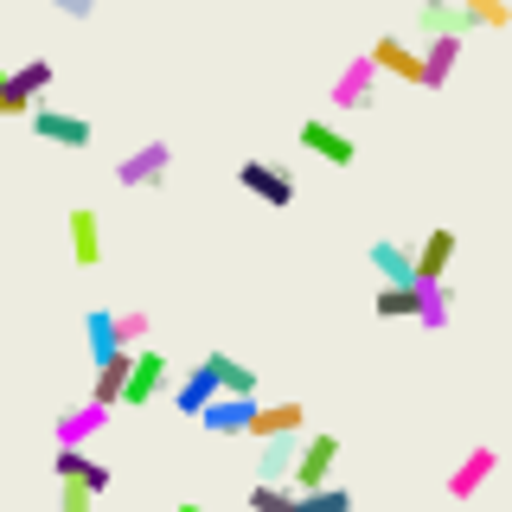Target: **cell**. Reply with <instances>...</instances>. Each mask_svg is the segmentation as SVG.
<instances>
[{
	"mask_svg": "<svg viewBox=\"0 0 512 512\" xmlns=\"http://www.w3.org/2000/svg\"><path fill=\"white\" fill-rule=\"evenodd\" d=\"M173 512H205V506H173Z\"/></svg>",
	"mask_w": 512,
	"mask_h": 512,
	"instance_id": "32",
	"label": "cell"
},
{
	"mask_svg": "<svg viewBox=\"0 0 512 512\" xmlns=\"http://www.w3.org/2000/svg\"><path fill=\"white\" fill-rule=\"evenodd\" d=\"M250 410H256V397H218V404H205V429L212 436H244Z\"/></svg>",
	"mask_w": 512,
	"mask_h": 512,
	"instance_id": "19",
	"label": "cell"
},
{
	"mask_svg": "<svg viewBox=\"0 0 512 512\" xmlns=\"http://www.w3.org/2000/svg\"><path fill=\"white\" fill-rule=\"evenodd\" d=\"M416 32H423V39H436V32H468V13H461V0H423V7H416Z\"/></svg>",
	"mask_w": 512,
	"mask_h": 512,
	"instance_id": "21",
	"label": "cell"
},
{
	"mask_svg": "<svg viewBox=\"0 0 512 512\" xmlns=\"http://www.w3.org/2000/svg\"><path fill=\"white\" fill-rule=\"evenodd\" d=\"M148 333H154V320H148V314H116V340H122L128 352L148 340Z\"/></svg>",
	"mask_w": 512,
	"mask_h": 512,
	"instance_id": "30",
	"label": "cell"
},
{
	"mask_svg": "<svg viewBox=\"0 0 512 512\" xmlns=\"http://www.w3.org/2000/svg\"><path fill=\"white\" fill-rule=\"evenodd\" d=\"M237 186L263 205H295V173L276 167V160H244V167H237Z\"/></svg>",
	"mask_w": 512,
	"mask_h": 512,
	"instance_id": "3",
	"label": "cell"
},
{
	"mask_svg": "<svg viewBox=\"0 0 512 512\" xmlns=\"http://www.w3.org/2000/svg\"><path fill=\"white\" fill-rule=\"evenodd\" d=\"M224 397V384H218V372H212V359H199L192 372L180 378V391H173V404H180L186 416H205V404H218Z\"/></svg>",
	"mask_w": 512,
	"mask_h": 512,
	"instance_id": "13",
	"label": "cell"
},
{
	"mask_svg": "<svg viewBox=\"0 0 512 512\" xmlns=\"http://www.w3.org/2000/svg\"><path fill=\"white\" fill-rule=\"evenodd\" d=\"M13 84H20V90L32 96V103H39V96L52 90V58H26L20 71H13Z\"/></svg>",
	"mask_w": 512,
	"mask_h": 512,
	"instance_id": "27",
	"label": "cell"
},
{
	"mask_svg": "<svg viewBox=\"0 0 512 512\" xmlns=\"http://www.w3.org/2000/svg\"><path fill=\"white\" fill-rule=\"evenodd\" d=\"M423 301H429V288H423V282H384L372 308H378L384 320H423Z\"/></svg>",
	"mask_w": 512,
	"mask_h": 512,
	"instance_id": "17",
	"label": "cell"
},
{
	"mask_svg": "<svg viewBox=\"0 0 512 512\" xmlns=\"http://www.w3.org/2000/svg\"><path fill=\"white\" fill-rule=\"evenodd\" d=\"M135 352H141V346H135ZM135 352H109V359H96V384H90L96 404L116 410L122 397H128V372H135Z\"/></svg>",
	"mask_w": 512,
	"mask_h": 512,
	"instance_id": "14",
	"label": "cell"
},
{
	"mask_svg": "<svg viewBox=\"0 0 512 512\" xmlns=\"http://www.w3.org/2000/svg\"><path fill=\"white\" fill-rule=\"evenodd\" d=\"M455 64H461V32H436L423 45V90H442L455 77Z\"/></svg>",
	"mask_w": 512,
	"mask_h": 512,
	"instance_id": "16",
	"label": "cell"
},
{
	"mask_svg": "<svg viewBox=\"0 0 512 512\" xmlns=\"http://www.w3.org/2000/svg\"><path fill=\"white\" fill-rule=\"evenodd\" d=\"M250 512H308V493L295 487V480H256V493H250Z\"/></svg>",
	"mask_w": 512,
	"mask_h": 512,
	"instance_id": "22",
	"label": "cell"
},
{
	"mask_svg": "<svg viewBox=\"0 0 512 512\" xmlns=\"http://www.w3.org/2000/svg\"><path fill=\"white\" fill-rule=\"evenodd\" d=\"M212 359V372H218V384H224V397H256V372L244 359H231V352H205Z\"/></svg>",
	"mask_w": 512,
	"mask_h": 512,
	"instance_id": "23",
	"label": "cell"
},
{
	"mask_svg": "<svg viewBox=\"0 0 512 512\" xmlns=\"http://www.w3.org/2000/svg\"><path fill=\"white\" fill-rule=\"evenodd\" d=\"M103 423H109V404H96V397H84L77 410H64V416H58L52 442H58V448H64V442H71V448H84V442H90V436H96Z\"/></svg>",
	"mask_w": 512,
	"mask_h": 512,
	"instance_id": "15",
	"label": "cell"
},
{
	"mask_svg": "<svg viewBox=\"0 0 512 512\" xmlns=\"http://www.w3.org/2000/svg\"><path fill=\"white\" fill-rule=\"evenodd\" d=\"M365 256H372V269H378L384 282H416V250L391 244V237H378V244L365 250Z\"/></svg>",
	"mask_w": 512,
	"mask_h": 512,
	"instance_id": "20",
	"label": "cell"
},
{
	"mask_svg": "<svg viewBox=\"0 0 512 512\" xmlns=\"http://www.w3.org/2000/svg\"><path fill=\"white\" fill-rule=\"evenodd\" d=\"M84 333H90V352H96V359H109V352H128V346L116 340V314H103V308L84 314Z\"/></svg>",
	"mask_w": 512,
	"mask_h": 512,
	"instance_id": "26",
	"label": "cell"
},
{
	"mask_svg": "<svg viewBox=\"0 0 512 512\" xmlns=\"http://www.w3.org/2000/svg\"><path fill=\"white\" fill-rule=\"evenodd\" d=\"M58 512H96V487H84V480H64V487H58Z\"/></svg>",
	"mask_w": 512,
	"mask_h": 512,
	"instance_id": "28",
	"label": "cell"
},
{
	"mask_svg": "<svg viewBox=\"0 0 512 512\" xmlns=\"http://www.w3.org/2000/svg\"><path fill=\"white\" fill-rule=\"evenodd\" d=\"M64 231H71V263L77 269H96V263H103V218H96L90 205H77V212L64 218Z\"/></svg>",
	"mask_w": 512,
	"mask_h": 512,
	"instance_id": "12",
	"label": "cell"
},
{
	"mask_svg": "<svg viewBox=\"0 0 512 512\" xmlns=\"http://www.w3.org/2000/svg\"><path fill=\"white\" fill-rule=\"evenodd\" d=\"M333 461H340V436H308L288 480H295L301 493H320V487H333Z\"/></svg>",
	"mask_w": 512,
	"mask_h": 512,
	"instance_id": "4",
	"label": "cell"
},
{
	"mask_svg": "<svg viewBox=\"0 0 512 512\" xmlns=\"http://www.w3.org/2000/svg\"><path fill=\"white\" fill-rule=\"evenodd\" d=\"M32 135H45L52 148H71V154H84L90 141H96V128L84 116H71V109H52V103H32Z\"/></svg>",
	"mask_w": 512,
	"mask_h": 512,
	"instance_id": "2",
	"label": "cell"
},
{
	"mask_svg": "<svg viewBox=\"0 0 512 512\" xmlns=\"http://www.w3.org/2000/svg\"><path fill=\"white\" fill-rule=\"evenodd\" d=\"M378 58L372 52H359V58H346L340 64V77H333V109H372V96H378Z\"/></svg>",
	"mask_w": 512,
	"mask_h": 512,
	"instance_id": "1",
	"label": "cell"
},
{
	"mask_svg": "<svg viewBox=\"0 0 512 512\" xmlns=\"http://www.w3.org/2000/svg\"><path fill=\"white\" fill-rule=\"evenodd\" d=\"M461 13H468V26H480V32H506L512 26L506 0H461Z\"/></svg>",
	"mask_w": 512,
	"mask_h": 512,
	"instance_id": "25",
	"label": "cell"
},
{
	"mask_svg": "<svg viewBox=\"0 0 512 512\" xmlns=\"http://www.w3.org/2000/svg\"><path fill=\"white\" fill-rule=\"evenodd\" d=\"M301 429H308V410H301V404H263V397H256L244 436L250 442H282V436H301Z\"/></svg>",
	"mask_w": 512,
	"mask_h": 512,
	"instance_id": "9",
	"label": "cell"
},
{
	"mask_svg": "<svg viewBox=\"0 0 512 512\" xmlns=\"http://www.w3.org/2000/svg\"><path fill=\"white\" fill-rule=\"evenodd\" d=\"M372 58L384 77H397V84H423V45L397 39V32H378L372 39Z\"/></svg>",
	"mask_w": 512,
	"mask_h": 512,
	"instance_id": "7",
	"label": "cell"
},
{
	"mask_svg": "<svg viewBox=\"0 0 512 512\" xmlns=\"http://www.w3.org/2000/svg\"><path fill=\"white\" fill-rule=\"evenodd\" d=\"M58 480H84V487H96V493H109V461H96V455H84V448H71L64 442L58 448Z\"/></svg>",
	"mask_w": 512,
	"mask_h": 512,
	"instance_id": "18",
	"label": "cell"
},
{
	"mask_svg": "<svg viewBox=\"0 0 512 512\" xmlns=\"http://www.w3.org/2000/svg\"><path fill=\"white\" fill-rule=\"evenodd\" d=\"M167 167H173L167 141H141L135 154L116 160V186H160V180H167Z\"/></svg>",
	"mask_w": 512,
	"mask_h": 512,
	"instance_id": "5",
	"label": "cell"
},
{
	"mask_svg": "<svg viewBox=\"0 0 512 512\" xmlns=\"http://www.w3.org/2000/svg\"><path fill=\"white\" fill-rule=\"evenodd\" d=\"M301 148H308L314 160H327V167H352V160H359V141L340 135V128H333V122H320V116L301 122Z\"/></svg>",
	"mask_w": 512,
	"mask_h": 512,
	"instance_id": "10",
	"label": "cell"
},
{
	"mask_svg": "<svg viewBox=\"0 0 512 512\" xmlns=\"http://www.w3.org/2000/svg\"><path fill=\"white\" fill-rule=\"evenodd\" d=\"M295 461H301V436H282V442H263V480H282V474H295Z\"/></svg>",
	"mask_w": 512,
	"mask_h": 512,
	"instance_id": "24",
	"label": "cell"
},
{
	"mask_svg": "<svg viewBox=\"0 0 512 512\" xmlns=\"http://www.w3.org/2000/svg\"><path fill=\"white\" fill-rule=\"evenodd\" d=\"M346 506H352L346 487H320V493H308V512H346Z\"/></svg>",
	"mask_w": 512,
	"mask_h": 512,
	"instance_id": "31",
	"label": "cell"
},
{
	"mask_svg": "<svg viewBox=\"0 0 512 512\" xmlns=\"http://www.w3.org/2000/svg\"><path fill=\"white\" fill-rule=\"evenodd\" d=\"M493 474H500V455H493V448L487 442H474L468 448V455H461L455 461V468H448V500H474V493L480 487H487V480Z\"/></svg>",
	"mask_w": 512,
	"mask_h": 512,
	"instance_id": "6",
	"label": "cell"
},
{
	"mask_svg": "<svg viewBox=\"0 0 512 512\" xmlns=\"http://www.w3.org/2000/svg\"><path fill=\"white\" fill-rule=\"evenodd\" d=\"M0 116H32V96L13 84V71H0Z\"/></svg>",
	"mask_w": 512,
	"mask_h": 512,
	"instance_id": "29",
	"label": "cell"
},
{
	"mask_svg": "<svg viewBox=\"0 0 512 512\" xmlns=\"http://www.w3.org/2000/svg\"><path fill=\"white\" fill-rule=\"evenodd\" d=\"M455 250H461V237L448 231V224H436V231L416 244V282H448V263H455Z\"/></svg>",
	"mask_w": 512,
	"mask_h": 512,
	"instance_id": "11",
	"label": "cell"
},
{
	"mask_svg": "<svg viewBox=\"0 0 512 512\" xmlns=\"http://www.w3.org/2000/svg\"><path fill=\"white\" fill-rule=\"evenodd\" d=\"M160 391H173V372H167V359H160L154 346H141L135 352V372H128V397H122V404L141 410V404H154Z\"/></svg>",
	"mask_w": 512,
	"mask_h": 512,
	"instance_id": "8",
	"label": "cell"
}]
</instances>
